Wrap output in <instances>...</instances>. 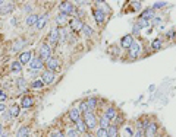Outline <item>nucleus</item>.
Wrapping results in <instances>:
<instances>
[{
  "instance_id": "nucleus-8",
  "label": "nucleus",
  "mask_w": 176,
  "mask_h": 137,
  "mask_svg": "<svg viewBox=\"0 0 176 137\" xmlns=\"http://www.w3.org/2000/svg\"><path fill=\"white\" fill-rule=\"evenodd\" d=\"M43 66H46V64H44V61H43L41 58H38V57H35V58H33V60L30 61V68H31V70H40Z\"/></svg>"
},
{
  "instance_id": "nucleus-4",
  "label": "nucleus",
  "mask_w": 176,
  "mask_h": 137,
  "mask_svg": "<svg viewBox=\"0 0 176 137\" xmlns=\"http://www.w3.org/2000/svg\"><path fill=\"white\" fill-rule=\"evenodd\" d=\"M59 10H60V13L69 15V13H72V12L75 10V6H73L70 1H62V3L59 4Z\"/></svg>"
},
{
  "instance_id": "nucleus-49",
  "label": "nucleus",
  "mask_w": 176,
  "mask_h": 137,
  "mask_svg": "<svg viewBox=\"0 0 176 137\" xmlns=\"http://www.w3.org/2000/svg\"><path fill=\"white\" fill-rule=\"evenodd\" d=\"M85 137H94L92 134H85Z\"/></svg>"
},
{
  "instance_id": "nucleus-41",
  "label": "nucleus",
  "mask_w": 176,
  "mask_h": 137,
  "mask_svg": "<svg viewBox=\"0 0 176 137\" xmlns=\"http://www.w3.org/2000/svg\"><path fill=\"white\" fill-rule=\"evenodd\" d=\"M140 32H141V28L135 23V26H134V29H132V34L134 35H140Z\"/></svg>"
},
{
  "instance_id": "nucleus-31",
  "label": "nucleus",
  "mask_w": 176,
  "mask_h": 137,
  "mask_svg": "<svg viewBox=\"0 0 176 137\" xmlns=\"http://www.w3.org/2000/svg\"><path fill=\"white\" fill-rule=\"evenodd\" d=\"M151 48L156 51V50H160L161 48V39L160 38H157V39H154L153 42H151Z\"/></svg>"
},
{
  "instance_id": "nucleus-14",
  "label": "nucleus",
  "mask_w": 176,
  "mask_h": 137,
  "mask_svg": "<svg viewBox=\"0 0 176 137\" xmlns=\"http://www.w3.org/2000/svg\"><path fill=\"white\" fill-rule=\"evenodd\" d=\"M30 134H31V131H30V127H27V125H22L16 130V137H30Z\"/></svg>"
},
{
  "instance_id": "nucleus-15",
  "label": "nucleus",
  "mask_w": 176,
  "mask_h": 137,
  "mask_svg": "<svg viewBox=\"0 0 176 137\" xmlns=\"http://www.w3.org/2000/svg\"><path fill=\"white\" fill-rule=\"evenodd\" d=\"M94 19L97 20V23H103L106 20L104 12H103L101 9H95V10H94Z\"/></svg>"
},
{
  "instance_id": "nucleus-10",
  "label": "nucleus",
  "mask_w": 176,
  "mask_h": 137,
  "mask_svg": "<svg viewBox=\"0 0 176 137\" xmlns=\"http://www.w3.org/2000/svg\"><path fill=\"white\" fill-rule=\"evenodd\" d=\"M70 26H72V31H73V32H78V31H82L84 23H82L78 17H75V19L70 20Z\"/></svg>"
},
{
  "instance_id": "nucleus-51",
  "label": "nucleus",
  "mask_w": 176,
  "mask_h": 137,
  "mask_svg": "<svg viewBox=\"0 0 176 137\" xmlns=\"http://www.w3.org/2000/svg\"><path fill=\"white\" fill-rule=\"evenodd\" d=\"M158 137H164V136H158Z\"/></svg>"
},
{
  "instance_id": "nucleus-38",
  "label": "nucleus",
  "mask_w": 176,
  "mask_h": 137,
  "mask_svg": "<svg viewBox=\"0 0 176 137\" xmlns=\"http://www.w3.org/2000/svg\"><path fill=\"white\" fill-rule=\"evenodd\" d=\"M166 4H167L166 1H157V3H154L153 9H154V10H156V9H163V7H164Z\"/></svg>"
},
{
  "instance_id": "nucleus-37",
  "label": "nucleus",
  "mask_w": 176,
  "mask_h": 137,
  "mask_svg": "<svg viewBox=\"0 0 176 137\" xmlns=\"http://www.w3.org/2000/svg\"><path fill=\"white\" fill-rule=\"evenodd\" d=\"M137 25H138L140 28H147V26L150 25V22H148V20H145V19H141V17H140V20H138V23H137Z\"/></svg>"
},
{
  "instance_id": "nucleus-46",
  "label": "nucleus",
  "mask_w": 176,
  "mask_h": 137,
  "mask_svg": "<svg viewBox=\"0 0 176 137\" xmlns=\"http://www.w3.org/2000/svg\"><path fill=\"white\" fill-rule=\"evenodd\" d=\"M135 137H144V131L138 130V131H137V134H135Z\"/></svg>"
},
{
  "instance_id": "nucleus-48",
  "label": "nucleus",
  "mask_w": 176,
  "mask_h": 137,
  "mask_svg": "<svg viewBox=\"0 0 176 137\" xmlns=\"http://www.w3.org/2000/svg\"><path fill=\"white\" fill-rule=\"evenodd\" d=\"M3 134H4V131H3V124L0 122V137L3 136Z\"/></svg>"
},
{
  "instance_id": "nucleus-44",
  "label": "nucleus",
  "mask_w": 176,
  "mask_h": 137,
  "mask_svg": "<svg viewBox=\"0 0 176 137\" xmlns=\"http://www.w3.org/2000/svg\"><path fill=\"white\" fill-rule=\"evenodd\" d=\"M52 137H65V134H63V133H60V131H56L54 134H52Z\"/></svg>"
},
{
  "instance_id": "nucleus-33",
  "label": "nucleus",
  "mask_w": 176,
  "mask_h": 137,
  "mask_svg": "<svg viewBox=\"0 0 176 137\" xmlns=\"http://www.w3.org/2000/svg\"><path fill=\"white\" fill-rule=\"evenodd\" d=\"M10 68H12V71H21V70H22V64H21L19 61H13L12 66H10Z\"/></svg>"
},
{
  "instance_id": "nucleus-11",
  "label": "nucleus",
  "mask_w": 176,
  "mask_h": 137,
  "mask_svg": "<svg viewBox=\"0 0 176 137\" xmlns=\"http://www.w3.org/2000/svg\"><path fill=\"white\" fill-rule=\"evenodd\" d=\"M156 17V10L151 7V9H147V10H144L142 12V15H141V19H145V20H151V19H154Z\"/></svg>"
},
{
  "instance_id": "nucleus-36",
  "label": "nucleus",
  "mask_w": 176,
  "mask_h": 137,
  "mask_svg": "<svg viewBox=\"0 0 176 137\" xmlns=\"http://www.w3.org/2000/svg\"><path fill=\"white\" fill-rule=\"evenodd\" d=\"M82 32L85 34V36H91V35H92V29H91V26L84 25V28H82Z\"/></svg>"
},
{
  "instance_id": "nucleus-6",
  "label": "nucleus",
  "mask_w": 176,
  "mask_h": 137,
  "mask_svg": "<svg viewBox=\"0 0 176 137\" xmlns=\"http://www.w3.org/2000/svg\"><path fill=\"white\" fill-rule=\"evenodd\" d=\"M140 51H141L140 44H138L137 41H134L132 45L129 47V57H131V58H137V57L140 55Z\"/></svg>"
},
{
  "instance_id": "nucleus-21",
  "label": "nucleus",
  "mask_w": 176,
  "mask_h": 137,
  "mask_svg": "<svg viewBox=\"0 0 176 137\" xmlns=\"http://www.w3.org/2000/svg\"><path fill=\"white\" fill-rule=\"evenodd\" d=\"M66 22H68V15H65V13H59V15H57V17H56V23H57V25L63 26Z\"/></svg>"
},
{
  "instance_id": "nucleus-16",
  "label": "nucleus",
  "mask_w": 176,
  "mask_h": 137,
  "mask_svg": "<svg viewBox=\"0 0 176 137\" xmlns=\"http://www.w3.org/2000/svg\"><path fill=\"white\" fill-rule=\"evenodd\" d=\"M49 42H50V45H54L59 42V29H53L49 34Z\"/></svg>"
},
{
  "instance_id": "nucleus-12",
  "label": "nucleus",
  "mask_w": 176,
  "mask_h": 137,
  "mask_svg": "<svg viewBox=\"0 0 176 137\" xmlns=\"http://www.w3.org/2000/svg\"><path fill=\"white\" fill-rule=\"evenodd\" d=\"M145 133H147V137H154L156 133H157V124L156 122H150L148 127L145 128Z\"/></svg>"
},
{
  "instance_id": "nucleus-39",
  "label": "nucleus",
  "mask_w": 176,
  "mask_h": 137,
  "mask_svg": "<svg viewBox=\"0 0 176 137\" xmlns=\"http://www.w3.org/2000/svg\"><path fill=\"white\" fill-rule=\"evenodd\" d=\"M68 137H79V131L75 130V128H72V130L68 131Z\"/></svg>"
},
{
  "instance_id": "nucleus-18",
  "label": "nucleus",
  "mask_w": 176,
  "mask_h": 137,
  "mask_svg": "<svg viewBox=\"0 0 176 137\" xmlns=\"http://www.w3.org/2000/svg\"><path fill=\"white\" fill-rule=\"evenodd\" d=\"M13 9H15V4H13V3H4V4L0 7V12H1V13H10Z\"/></svg>"
},
{
  "instance_id": "nucleus-34",
  "label": "nucleus",
  "mask_w": 176,
  "mask_h": 137,
  "mask_svg": "<svg viewBox=\"0 0 176 137\" xmlns=\"http://www.w3.org/2000/svg\"><path fill=\"white\" fill-rule=\"evenodd\" d=\"M95 137H109V134H107V130L100 127V128L97 130V133H95Z\"/></svg>"
},
{
  "instance_id": "nucleus-7",
  "label": "nucleus",
  "mask_w": 176,
  "mask_h": 137,
  "mask_svg": "<svg viewBox=\"0 0 176 137\" xmlns=\"http://www.w3.org/2000/svg\"><path fill=\"white\" fill-rule=\"evenodd\" d=\"M31 60H33V52L31 51H24L19 55V63L21 64H30Z\"/></svg>"
},
{
  "instance_id": "nucleus-50",
  "label": "nucleus",
  "mask_w": 176,
  "mask_h": 137,
  "mask_svg": "<svg viewBox=\"0 0 176 137\" xmlns=\"http://www.w3.org/2000/svg\"><path fill=\"white\" fill-rule=\"evenodd\" d=\"M1 137H7V134H3V136H1Z\"/></svg>"
},
{
  "instance_id": "nucleus-3",
  "label": "nucleus",
  "mask_w": 176,
  "mask_h": 137,
  "mask_svg": "<svg viewBox=\"0 0 176 137\" xmlns=\"http://www.w3.org/2000/svg\"><path fill=\"white\" fill-rule=\"evenodd\" d=\"M41 80L44 82V85H52L53 82L56 80V73L50 71V70H44L41 74Z\"/></svg>"
},
{
  "instance_id": "nucleus-13",
  "label": "nucleus",
  "mask_w": 176,
  "mask_h": 137,
  "mask_svg": "<svg viewBox=\"0 0 176 137\" xmlns=\"http://www.w3.org/2000/svg\"><path fill=\"white\" fill-rule=\"evenodd\" d=\"M47 20H49V13H44L43 16H38V20H37L35 28H37V29H43L44 25L47 23Z\"/></svg>"
},
{
  "instance_id": "nucleus-22",
  "label": "nucleus",
  "mask_w": 176,
  "mask_h": 137,
  "mask_svg": "<svg viewBox=\"0 0 176 137\" xmlns=\"http://www.w3.org/2000/svg\"><path fill=\"white\" fill-rule=\"evenodd\" d=\"M37 20H38V16L37 15H28L27 19H25V23L28 26H33V25H37Z\"/></svg>"
},
{
  "instance_id": "nucleus-35",
  "label": "nucleus",
  "mask_w": 176,
  "mask_h": 137,
  "mask_svg": "<svg viewBox=\"0 0 176 137\" xmlns=\"http://www.w3.org/2000/svg\"><path fill=\"white\" fill-rule=\"evenodd\" d=\"M65 39H66V31L63 28H60L59 29V41L60 42H65Z\"/></svg>"
},
{
  "instance_id": "nucleus-19",
  "label": "nucleus",
  "mask_w": 176,
  "mask_h": 137,
  "mask_svg": "<svg viewBox=\"0 0 176 137\" xmlns=\"http://www.w3.org/2000/svg\"><path fill=\"white\" fill-rule=\"evenodd\" d=\"M24 45H27V41H25V39H18V41L13 42V45H12V51L15 52V51H18V50H21Z\"/></svg>"
},
{
  "instance_id": "nucleus-17",
  "label": "nucleus",
  "mask_w": 176,
  "mask_h": 137,
  "mask_svg": "<svg viewBox=\"0 0 176 137\" xmlns=\"http://www.w3.org/2000/svg\"><path fill=\"white\" fill-rule=\"evenodd\" d=\"M79 115H81V112H79L78 108H72L69 111V118L72 120V122H78L79 121Z\"/></svg>"
},
{
  "instance_id": "nucleus-29",
  "label": "nucleus",
  "mask_w": 176,
  "mask_h": 137,
  "mask_svg": "<svg viewBox=\"0 0 176 137\" xmlns=\"http://www.w3.org/2000/svg\"><path fill=\"white\" fill-rule=\"evenodd\" d=\"M78 109H79V112H84V114H85V112H89L87 101H82V102L79 103V108H78Z\"/></svg>"
},
{
  "instance_id": "nucleus-24",
  "label": "nucleus",
  "mask_w": 176,
  "mask_h": 137,
  "mask_svg": "<svg viewBox=\"0 0 176 137\" xmlns=\"http://www.w3.org/2000/svg\"><path fill=\"white\" fill-rule=\"evenodd\" d=\"M106 117L109 118V120L112 121V120H115V117H116V109L113 108V106H110V108H107L106 109V114H104Z\"/></svg>"
},
{
  "instance_id": "nucleus-42",
  "label": "nucleus",
  "mask_w": 176,
  "mask_h": 137,
  "mask_svg": "<svg viewBox=\"0 0 176 137\" xmlns=\"http://www.w3.org/2000/svg\"><path fill=\"white\" fill-rule=\"evenodd\" d=\"M132 6H134V9H135V10H140V9H141V3H140V1H132Z\"/></svg>"
},
{
  "instance_id": "nucleus-32",
  "label": "nucleus",
  "mask_w": 176,
  "mask_h": 137,
  "mask_svg": "<svg viewBox=\"0 0 176 137\" xmlns=\"http://www.w3.org/2000/svg\"><path fill=\"white\" fill-rule=\"evenodd\" d=\"M87 103H88V108H89V111H92L95 106H97V99L95 98H89L87 101Z\"/></svg>"
},
{
  "instance_id": "nucleus-20",
  "label": "nucleus",
  "mask_w": 176,
  "mask_h": 137,
  "mask_svg": "<svg viewBox=\"0 0 176 137\" xmlns=\"http://www.w3.org/2000/svg\"><path fill=\"white\" fill-rule=\"evenodd\" d=\"M33 103H34L33 96H24V98H22V102H21V105H22L24 108H30V106H33Z\"/></svg>"
},
{
  "instance_id": "nucleus-23",
  "label": "nucleus",
  "mask_w": 176,
  "mask_h": 137,
  "mask_svg": "<svg viewBox=\"0 0 176 137\" xmlns=\"http://www.w3.org/2000/svg\"><path fill=\"white\" fill-rule=\"evenodd\" d=\"M107 134H109V137H118V127L115 124H110L107 127Z\"/></svg>"
},
{
  "instance_id": "nucleus-47",
  "label": "nucleus",
  "mask_w": 176,
  "mask_h": 137,
  "mask_svg": "<svg viewBox=\"0 0 176 137\" xmlns=\"http://www.w3.org/2000/svg\"><path fill=\"white\" fill-rule=\"evenodd\" d=\"M3 111H6V105H3V103H0V114H1Z\"/></svg>"
},
{
  "instance_id": "nucleus-27",
  "label": "nucleus",
  "mask_w": 176,
  "mask_h": 137,
  "mask_svg": "<svg viewBox=\"0 0 176 137\" xmlns=\"http://www.w3.org/2000/svg\"><path fill=\"white\" fill-rule=\"evenodd\" d=\"M76 125H78V131H81V133H85V131H88V127L85 125L84 120H79L78 122H76Z\"/></svg>"
},
{
  "instance_id": "nucleus-45",
  "label": "nucleus",
  "mask_w": 176,
  "mask_h": 137,
  "mask_svg": "<svg viewBox=\"0 0 176 137\" xmlns=\"http://www.w3.org/2000/svg\"><path fill=\"white\" fill-rule=\"evenodd\" d=\"M24 10H25V12H31V10H33V6H30V4H27V6L24 7Z\"/></svg>"
},
{
  "instance_id": "nucleus-40",
  "label": "nucleus",
  "mask_w": 176,
  "mask_h": 137,
  "mask_svg": "<svg viewBox=\"0 0 176 137\" xmlns=\"http://www.w3.org/2000/svg\"><path fill=\"white\" fill-rule=\"evenodd\" d=\"M6 99H7V95H6V92L0 89V102H3V101H6Z\"/></svg>"
},
{
  "instance_id": "nucleus-26",
  "label": "nucleus",
  "mask_w": 176,
  "mask_h": 137,
  "mask_svg": "<svg viewBox=\"0 0 176 137\" xmlns=\"http://www.w3.org/2000/svg\"><path fill=\"white\" fill-rule=\"evenodd\" d=\"M10 115L12 117H18L19 114H21V106L19 105H12V108H10Z\"/></svg>"
},
{
  "instance_id": "nucleus-9",
  "label": "nucleus",
  "mask_w": 176,
  "mask_h": 137,
  "mask_svg": "<svg viewBox=\"0 0 176 137\" xmlns=\"http://www.w3.org/2000/svg\"><path fill=\"white\" fill-rule=\"evenodd\" d=\"M132 42H134V36L131 34L125 35L122 39H121V47H122V48H129V47L132 45Z\"/></svg>"
},
{
  "instance_id": "nucleus-43",
  "label": "nucleus",
  "mask_w": 176,
  "mask_h": 137,
  "mask_svg": "<svg viewBox=\"0 0 176 137\" xmlns=\"http://www.w3.org/2000/svg\"><path fill=\"white\" fill-rule=\"evenodd\" d=\"M10 117H12V115H10V112H9V111H7V109H6V111H4V112H3V118H4V120H9V118H10Z\"/></svg>"
},
{
  "instance_id": "nucleus-28",
  "label": "nucleus",
  "mask_w": 176,
  "mask_h": 137,
  "mask_svg": "<svg viewBox=\"0 0 176 137\" xmlns=\"http://www.w3.org/2000/svg\"><path fill=\"white\" fill-rule=\"evenodd\" d=\"M31 87L33 89H43L44 87V82L40 79V80H34L33 83H31Z\"/></svg>"
},
{
  "instance_id": "nucleus-30",
  "label": "nucleus",
  "mask_w": 176,
  "mask_h": 137,
  "mask_svg": "<svg viewBox=\"0 0 176 137\" xmlns=\"http://www.w3.org/2000/svg\"><path fill=\"white\" fill-rule=\"evenodd\" d=\"M100 124H101V128H106V130H107V127L110 125V120H109L106 115H103V117L100 118Z\"/></svg>"
},
{
  "instance_id": "nucleus-1",
  "label": "nucleus",
  "mask_w": 176,
  "mask_h": 137,
  "mask_svg": "<svg viewBox=\"0 0 176 137\" xmlns=\"http://www.w3.org/2000/svg\"><path fill=\"white\" fill-rule=\"evenodd\" d=\"M38 58H41L43 61H46V60H49V58H52V48H50V45L49 44H41L40 45V48H38Z\"/></svg>"
},
{
  "instance_id": "nucleus-2",
  "label": "nucleus",
  "mask_w": 176,
  "mask_h": 137,
  "mask_svg": "<svg viewBox=\"0 0 176 137\" xmlns=\"http://www.w3.org/2000/svg\"><path fill=\"white\" fill-rule=\"evenodd\" d=\"M84 122H85V125L88 127V130H89V128H95L97 124H98V121H97V118H95V115H94L91 111L84 114Z\"/></svg>"
},
{
  "instance_id": "nucleus-25",
  "label": "nucleus",
  "mask_w": 176,
  "mask_h": 137,
  "mask_svg": "<svg viewBox=\"0 0 176 137\" xmlns=\"http://www.w3.org/2000/svg\"><path fill=\"white\" fill-rule=\"evenodd\" d=\"M16 85H18V87H19L21 92H25V90H27V80H25L24 77H19V79H18Z\"/></svg>"
},
{
  "instance_id": "nucleus-5",
  "label": "nucleus",
  "mask_w": 176,
  "mask_h": 137,
  "mask_svg": "<svg viewBox=\"0 0 176 137\" xmlns=\"http://www.w3.org/2000/svg\"><path fill=\"white\" fill-rule=\"evenodd\" d=\"M46 67H47V70H50V71H56V70H59V68H60V60L56 58V57L49 58L47 63H46Z\"/></svg>"
}]
</instances>
